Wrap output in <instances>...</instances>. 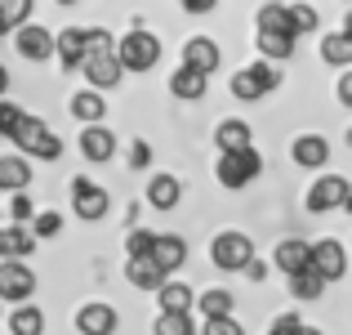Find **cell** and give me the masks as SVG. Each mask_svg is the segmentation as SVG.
<instances>
[{"label":"cell","mask_w":352,"mask_h":335,"mask_svg":"<svg viewBox=\"0 0 352 335\" xmlns=\"http://www.w3.org/2000/svg\"><path fill=\"white\" fill-rule=\"evenodd\" d=\"M72 116H76V121H85V125H98V121L107 116L103 94H98V90H80V94L72 99Z\"/></svg>","instance_id":"7402d4cb"},{"label":"cell","mask_w":352,"mask_h":335,"mask_svg":"<svg viewBox=\"0 0 352 335\" xmlns=\"http://www.w3.org/2000/svg\"><path fill=\"white\" fill-rule=\"evenodd\" d=\"M290 156L299 165H308V170H317V165L330 161V143L321 134H299V139H294V148H290Z\"/></svg>","instance_id":"e0dca14e"},{"label":"cell","mask_w":352,"mask_h":335,"mask_svg":"<svg viewBox=\"0 0 352 335\" xmlns=\"http://www.w3.org/2000/svg\"><path fill=\"white\" fill-rule=\"evenodd\" d=\"M339 103H352V72L339 77Z\"/></svg>","instance_id":"b9f144b4"},{"label":"cell","mask_w":352,"mask_h":335,"mask_svg":"<svg viewBox=\"0 0 352 335\" xmlns=\"http://www.w3.org/2000/svg\"><path fill=\"white\" fill-rule=\"evenodd\" d=\"M245 273H250V277H254V282H258V277H263V273H267V268H263V264H258V259H250V264H245Z\"/></svg>","instance_id":"ee69618b"},{"label":"cell","mask_w":352,"mask_h":335,"mask_svg":"<svg viewBox=\"0 0 352 335\" xmlns=\"http://www.w3.org/2000/svg\"><path fill=\"white\" fill-rule=\"evenodd\" d=\"M72 210H76V219H85V223L103 219L107 215V192L98 188V183H89V179H72Z\"/></svg>","instance_id":"ba28073f"},{"label":"cell","mask_w":352,"mask_h":335,"mask_svg":"<svg viewBox=\"0 0 352 335\" xmlns=\"http://www.w3.org/2000/svg\"><path fill=\"white\" fill-rule=\"evenodd\" d=\"M183 68L210 81V72L219 68V45L210 41V36H192V41H188V50H183Z\"/></svg>","instance_id":"30bf717a"},{"label":"cell","mask_w":352,"mask_h":335,"mask_svg":"<svg viewBox=\"0 0 352 335\" xmlns=\"http://www.w3.org/2000/svg\"><path fill=\"white\" fill-rule=\"evenodd\" d=\"M129 165H134V170H143V165H152V148H147L143 139H134V148H129Z\"/></svg>","instance_id":"60d3db41"},{"label":"cell","mask_w":352,"mask_h":335,"mask_svg":"<svg viewBox=\"0 0 352 335\" xmlns=\"http://www.w3.org/2000/svg\"><path fill=\"white\" fill-rule=\"evenodd\" d=\"M206 85H210V81H206V77H197V72H188V68H179V72L170 77L174 99H201V94H206Z\"/></svg>","instance_id":"f1b7e54d"},{"label":"cell","mask_w":352,"mask_h":335,"mask_svg":"<svg viewBox=\"0 0 352 335\" xmlns=\"http://www.w3.org/2000/svg\"><path fill=\"white\" fill-rule=\"evenodd\" d=\"M299 335H321V331H317V327H303V331H299Z\"/></svg>","instance_id":"bcb514c9"},{"label":"cell","mask_w":352,"mask_h":335,"mask_svg":"<svg viewBox=\"0 0 352 335\" xmlns=\"http://www.w3.org/2000/svg\"><path fill=\"white\" fill-rule=\"evenodd\" d=\"M5 90H9V72H5V63H0V99H5Z\"/></svg>","instance_id":"f6af8a7d"},{"label":"cell","mask_w":352,"mask_h":335,"mask_svg":"<svg viewBox=\"0 0 352 335\" xmlns=\"http://www.w3.org/2000/svg\"><path fill=\"white\" fill-rule=\"evenodd\" d=\"M299 331H303V322L294 318V313H281V318L272 322V331H267V335H299Z\"/></svg>","instance_id":"ab89813d"},{"label":"cell","mask_w":352,"mask_h":335,"mask_svg":"<svg viewBox=\"0 0 352 335\" xmlns=\"http://www.w3.org/2000/svg\"><path fill=\"white\" fill-rule=\"evenodd\" d=\"M321 59H326V63H335V68H348V63H352V36H344V32H330L326 41H321Z\"/></svg>","instance_id":"83f0119b"},{"label":"cell","mask_w":352,"mask_h":335,"mask_svg":"<svg viewBox=\"0 0 352 335\" xmlns=\"http://www.w3.org/2000/svg\"><path fill=\"white\" fill-rule=\"evenodd\" d=\"M147 259H152V264L161 268L165 277H170L174 268L188 259V241H183V237H156V241H152V255H147Z\"/></svg>","instance_id":"5bb4252c"},{"label":"cell","mask_w":352,"mask_h":335,"mask_svg":"<svg viewBox=\"0 0 352 335\" xmlns=\"http://www.w3.org/2000/svg\"><path fill=\"white\" fill-rule=\"evenodd\" d=\"M76 327H80V335H112L116 331V309L112 304H85V309L76 313Z\"/></svg>","instance_id":"8fae6325"},{"label":"cell","mask_w":352,"mask_h":335,"mask_svg":"<svg viewBox=\"0 0 352 335\" xmlns=\"http://www.w3.org/2000/svg\"><path fill=\"white\" fill-rule=\"evenodd\" d=\"M201 335H245V331H241L236 318H214V322H206V327H201Z\"/></svg>","instance_id":"8d00e7d4"},{"label":"cell","mask_w":352,"mask_h":335,"mask_svg":"<svg viewBox=\"0 0 352 335\" xmlns=\"http://www.w3.org/2000/svg\"><path fill=\"white\" fill-rule=\"evenodd\" d=\"M258 54H263V63H276V59H290L294 54V36L290 32H258Z\"/></svg>","instance_id":"d4e9b609"},{"label":"cell","mask_w":352,"mask_h":335,"mask_svg":"<svg viewBox=\"0 0 352 335\" xmlns=\"http://www.w3.org/2000/svg\"><path fill=\"white\" fill-rule=\"evenodd\" d=\"M308 210L312 215H326V210H352V183L339 174H326L308 188Z\"/></svg>","instance_id":"5b68a950"},{"label":"cell","mask_w":352,"mask_h":335,"mask_svg":"<svg viewBox=\"0 0 352 335\" xmlns=\"http://www.w3.org/2000/svg\"><path fill=\"white\" fill-rule=\"evenodd\" d=\"M179 197H183V183L174 179V174H156V179L147 183V206H156V210H174Z\"/></svg>","instance_id":"ac0fdd59"},{"label":"cell","mask_w":352,"mask_h":335,"mask_svg":"<svg viewBox=\"0 0 352 335\" xmlns=\"http://www.w3.org/2000/svg\"><path fill=\"white\" fill-rule=\"evenodd\" d=\"M281 85V72L272 68V63H250V68H241L232 77V94L236 99H263L267 90Z\"/></svg>","instance_id":"52a82bcc"},{"label":"cell","mask_w":352,"mask_h":335,"mask_svg":"<svg viewBox=\"0 0 352 335\" xmlns=\"http://www.w3.org/2000/svg\"><path fill=\"white\" fill-rule=\"evenodd\" d=\"M80 152H85V161H107L116 152V134L107 125H85L80 130Z\"/></svg>","instance_id":"4fadbf2b"},{"label":"cell","mask_w":352,"mask_h":335,"mask_svg":"<svg viewBox=\"0 0 352 335\" xmlns=\"http://www.w3.org/2000/svg\"><path fill=\"white\" fill-rule=\"evenodd\" d=\"M9 215H14L18 228H23V223L32 219V197H27V192H14V201H9Z\"/></svg>","instance_id":"f35d334b"},{"label":"cell","mask_w":352,"mask_h":335,"mask_svg":"<svg viewBox=\"0 0 352 335\" xmlns=\"http://www.w3.org/2000/svg\"><path fill=\"white\" fill-rule=\"evenodd\" d=\"M32 291H36L32 264H18V259L0 264V300H32Z\"/></svg>","instance_id":"9c48e42d"},{"label":"cell","mask_w":352,"mask_h":335,"mask_svg":"<svg viewBox=\"0 0 352 335\" xmlns=\"http://www.w3.org/2000/svg\"><path fill=\"white\" fill-rule=\"evenodd\" d=\"M125 277L129 282L138 286V291H161L165 282H170V277L161 273V268L152 264V259H129V268H125Z\"/></svg>","instance_id":"603a6c76"},{"label":"cell","mask_w":352,"mask_h":335,"mask_svg":"<svg viewBox=\"0 0 352 335\" xmlns=\"http://www.w3.org/2000/svg\"><path fill=\"white\" fill-rule=\"evenodd\" d=\"M9 139H14L23 152L41 156V161H58V156H63V139L50 134V125H45L41 116H27V112H23V121H18V130Z\"/></svg>","instance_id":"7a4b0ae2"},{"label":"cell","mask_w":352,"mask_h":335,"mask_svg":"<svg viewBox=\"0 0 352 335\" xmlns=\"http://www.w3.org/2000/svg\"><path fill=\"white\" fill-rule=\"evenodd\" d=\"M308 273L321 277V282H339V277L348 273V250H344V241L326 237V241H317V246H308Z\"/></svg>","instance_id":"3957f363"},{"label":"cell","mask_w":352,"mask_h":335,"mask_svg":"<svg viewBox=\"0 0 352 335\" xmlns=\"http://www.w3.org/2000/svg\"><path fill=\"white\" fill-rule=\"evenodd\" d=\"M156 335H197V331H192L188 313H161L156 318Z\"/></svg>","instance_id":"836d02e7"},{"label":"cell","mask_w":352,"mask_h":335,"mask_svg":"<svg viewBox=\"0 0 352 335\" xmlns=\"http://www.w3.org/2000/svg\"><path fill=\"white\" fill-rule=\"evenodd\" d=\"M27 183H32L27 156H0V192H23Z\"/></svg>","instance_id":"d6986e66"},{"label":"cell","mask_w":352,"mask_h":335,"mask_svg":"<svg viewBox=\"0 0 352 335\" xmlns=\"http://www.w3.org/2000/svg\"><path fill=\"white\" fill-rule=\"evenodd\" d=\"M285 14H290V32L299 36V32H317V23H321V14L312 5H285Z\"/></svg>","instance_id":"1f68e13d"},{"label":"cell","mask_w":352,"mask_h":335,"mask_svg":"<svg viewBox=\"0 0 352 335\" xmlns=\"http://www.w3.org/2000/svg\"><path fill=\"white\" fill-rule=\"evenodd\" d=\"M272 264L281 268L285 277H299V273H308V241H299V237L281 241V246L272 250Z\"/></svg>","instance_id":"7c38bea8"},{"label":"cell","mask_w":352,"mask_h":335,"mask_svg":"<svg viewBox=\"0 0 352 335\" xmlns=\"http://www.w3.org/2000/svg\"><path fill=\"white\" fill-rule=\"evenodd\" d=\"M152 241H156V232H147V228H129V237H125L129 259H147V255H152Z\"/></svg>","instance_id":"e575fe53"},{"label":"cell","mask_w":352,"mask_h":335,"mask_svg":"<svg viewBox=\"0 0 352 335\" xmlns=\"http://www.w3.org/2000/svg\"><path fill=\"white\" fill-rule=\"evenodd\" d=\"M85 77H89V85H98V90H107V85H116L120 81V63H116V54H85Z\"/></svg>","instance_id":"2e32d148"},{"label":"cell","mask_w":352,"mask_h":335,"mask_svg":"<svg viewBox=\"0 0 352 335\" xmlns=\"http://www.w3.org/2000/svg\"><path fill=\"white\" fill-rule=\"evenodd\" d=\"M54 54H58L63 72L80 68V63H85V41H80V27H67V32H63L58 41H54Z\"/></svg>","instance_id":"ffe728a7"},{"label":"cell","mask_w":352,"mask_h":335,"mask_svg":"<svg viewBox=\"0 0 352 335\" xmlns=\"http://www.w3.org/2000/svg\"><path fill=\"white\" fill-rule=\"evenodd\" d=\"M183 9H188V14H210V9H214V5H210V0H188V5H183Z\"/></svg>","instance_id":"7bdbcfd3"},{"label":"cell","mask_w":352,"mask_h":335,"mask_svg":"<svg viewBox=\"0 0 352 335\" xmlns=\"http://www.w3.org/2000/svg\"><path fill=\"white\" fill-rule=\"evenodd\" d=\"M214 143H219V152H245L250 148V125L245 121H219Z\"/></svg>","instance_id":"44dd1931"},{"label":"cell","mask_w":352,"mask_h":335,"mask_svg":"<svg viewBox=\"0 0 352 335\" xmlns=\"http://www.w3.org/2000/svg\"><path fill=\"white\" fill-rule=\"evenodd\" d=\"M201 313H206V322H214V318H232V295L223 291V286H214V291H206L201 295Z\"/></svg>","instance_id":"f546056e"},{"label":"cell","mask_w":352,"mask_h":335,"mask_svg":"<svg viewBox=\"0 0 352 335\" xmlns=\"http://www.w3.org/2000/svg\"><path fill=\"white\" fill-rule=\"evenodd\" d=\"M258 32H290V14H285V5H263V9H258Z\"/></svg>","instance_id":"4dcf8cb0"},{"label":"cell","mask_w":352,"mask_h":335,"mask_svg":"<svg viewBox=\"0 0 352 335\" xmlns=\"http://www.w3.org/2000/svg\"><path fill=\"white\" fill-rule=\"evenodd\" d=\"M9 331L14 335H45V313L36 309V304H18V309L9 313Z\"/></svg>","instance_id":"484cf974"},{"label":"cell","mask_w":352,"mask_h":335,"mask_svg":"<svg viewBox=\"0 0 352 335\" xmlns=\"http://www.w3.org/2000/svg\"><path fill=\"white\" fill-rule=\"evenodd\" d=\"M290 291H294V300H321V295H326V282L312 277V273H299V277H290Z\"/></svg>","instance_id":"d6a6232c"},{"label":"cell","mask_w":352,"mask_h":335,"mask_svg":"<svg viewBox=\"0 0 352 335\" xmlns=\"http://www.w3.org/2000/svg\"><path fill=\"white\" fill-rule=\"evenodd\" d=\"M18 121H23V108H14V103H5V99H0V134H14Z\"/></svg>","instance_id":"74e56055"},{"label":"cell","mask_w":352,"mask_h":335,"mask_svg":"<svg viewBox=\"0 0 352 335\" xmlns=\"http://www.w3.org/2000/svg\"><path fill=\"white\" fill-rule=\"evenodd\" d=\"M18 54L23 59H32V63H41V59H50L54 54V36L45 32V27H18Z\"/></svg>","instance_id":"9a60e30c"},{"label":"cell","mask_w":352,"mask_h":335,"mask_svg":"<svg viewBox=\"0 0 352 335\" xmlns=\"http://www.w3.org/2000/svg\"><path fill=\"white\" fill-rule=\"evenodd\" d=\"M32 246H36V237L27 228H0V259H23V255H32Z\"/></svg>","instance_id":"cb8c5ba5"},{"label":"cell","mask_w":352,"mask_h":335,"mask_svg":"<svg viewBox=\"0 0 352 335\" xmlns=\"http://www.w3.org/2000/svg\"><path fill=\"white\" fill-rule=\"evenodd\" d=\"M58 228H63V215H58V210H45V215L32 219L27 232H32V237H58Z\"/></svg>","instance_id":"d590c367"},{"label":"cell","mask_w":352,"mask_h":335,"mask_svg":"<svg viewBox=\"0 0 352 335\" xmlns=\"http://www.w3.org/2000/svg\"><path fill=\"white\" fill-rule=\"evenodd\" d=\"M258 170H263V156L254 152V148H245V152H223L219 156V183L223 188H245V183L258 179Z\"/></svg>","instance_id":"277c9868"},{"label":"cell","mask_w":352,"mask_h":335,"mask_svg":"<svg viewBox=\"0 0 352 335\" xmlns=\"http://www.w3.org/2000/svg\"><path fill=\"white\" fill-rule=\"evenodd\" d=\"M210 259H214V268H223V273H236V268H245L250 259H254V246H250L245 232H219L214 246H210Z\"/></svg>","instance_id":"8992f818"},{"label":"cell","mask_w":352,"mask_h":335,"mask_svg":"<svg viewBox=\"0 0 352 335\" xmlns=\"http://www.w3.org/2000/svg\"><path fill=\"white\" fill-rule=\"evenodd\" d=\"M112 54H116L120 72H152V68H156V59H161V41H156L147 27H138V23H134V32H129Z\"/></svg>","instance_id":"6da1fadb"},{"label":"cell","mask_w":352,"mask_h":335,"mask_svg":"<svg viewBox=\"0 0 352 335\" xmlns=\"http://www.w3.org/2000/svg\"><path fill=\"white\" fill-rule=\"evenodd\" d=\"M156 300H161V313H188L197 295H192L183 282H165L161 291H156Z\"/></svg>","instance_id":"4316f807"}]
</instances>
